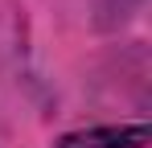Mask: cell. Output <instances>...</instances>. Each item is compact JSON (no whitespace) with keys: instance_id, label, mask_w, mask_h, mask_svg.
Listing matches in <instances>:
<instances>
[{"instance_id":"cell-1","label":"cell","mask_w":152,"mask_h":148,"mask_svg":"<svg viewBox=\"0 0 152 148\" xmlns=\"http://www.w3.org/2000/svg\"><path fill=\"white\" fill-rule=\"evenodd\" d=\"M148 144V123H124V127H86L62 136L58 148H144Z\"/></svg>"}]
</instances>
